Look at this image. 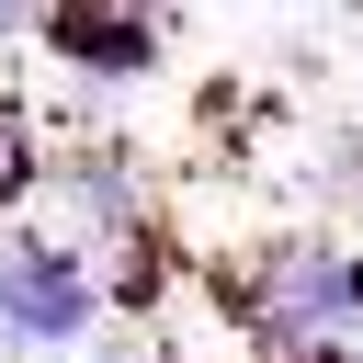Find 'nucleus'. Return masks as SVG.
I'll list each match as a JSON object with an SVG mask.
<instances>
[{"label":"nucleus","mask_w":363,"mask_h":363,"mask_svg":"<svg viewBox=\"0 0 363 363\" xmlns=\"http://www.w3.org/2000/svg\"><path fill=\"white\" fill-rule=\"evenodd\" d=\"M91 318H102V284H91L79 250H57V238H11L0 250V329H11V352H57Z\"/></svg>","instance_id":"1"},{"label":"nucleus","mask_w":363,"mask_h":363,"mask_svg":"<svg viewBox=\"0 0 363 363\" xmlns=\"http://www.w3.org/2000/svg\"><path fill=\"white\" fill-rule=\"evenodd\" d=\"M68 204H79L91 227H136V193H125V159H79V170H68Z\"/></svg>","instance_id":"2"},{"label":"nucleus","mask_w":363,"mask_h":363,"mask_svg":"<svg viewBox=\"0 0 363 363\" xmlns=\"http://www.w3.org/2000/svg\"><path fill=\"white\" fill-rule=\"evenodd\" d=\"M23 182H34V136H23V113L0 102V204H11Z\"/></svg>","instance_id":"3"},{"label":"nucleus","mask_w":363,"mask_h":363,"mask_svg":"<svg viewBox=\"0 0 363 363\" xmlns=\"http://www.w3.org/2000/svg\"><path fill=\"white\" fill-rule=\"evenodd\" d=\"M11 34H23V0H0V45H11Z\"/></svg>","instance_id":"4"},{"label":"nucleus","mask_w":363,"mask_h":363,"mask_svg":"<svg viewBox=\"0 0 363 363\" xmlns=\"http://www.w3.org/2000/svg\"><path fill=\"white\" fill-rule=\"evenodd\" d=\"M0 352H11V329H0Z\"/></svg>","instance_id":"5"},{"label":"nucleus","mask_w":363,"mask_h":363,"mask_svg":"<svg viewBox=\"0 0 363 363\" xmlns=\"http://www.w3.org/2000/svg\"><path fill=\"white\" fill-rule=\"evenodd\" d=\"M352 363H363V340H352Z\"/></svg>","instance_id":"6"}]
</instances>
